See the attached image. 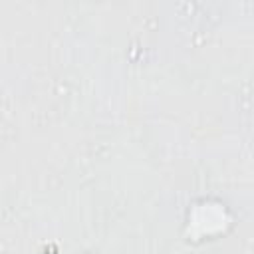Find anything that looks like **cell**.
<instances>
[{
	"label": "cell",
	"instance_id": "6da1fadb",
	"mask_svg": "<svg viewBox=\"0 0 254 254\" xmlns=\"http://www.w3.org/2000/svg\"><path fill=\"white\" fill-rule=\"evenodd\" d=\"M230 226H232V214L228 212L226 204L220 200L204 198V200L194 202L189 208L185 236L187 240L198 242L204 238L226 234Z\"/></svg>",
	"mask_w": 254,
	"mask_h": 254
}]
</instances>
